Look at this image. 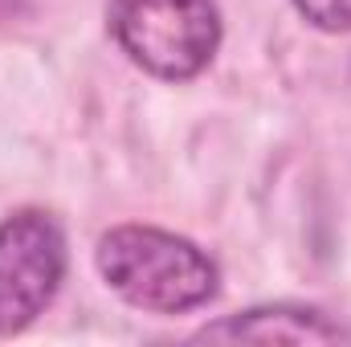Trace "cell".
<instances>
[{"label": "cell", "mask_w": 351, "mask_h": 347, "mask_svg": "<svg viewBox=\"0 0 351 347\" xmlns=\"http://www.w3.org/2000/svg\"><path fill=\"white\" fill-rule=\"evenodd\" d=\"M102 282L135 311L184 315L200 311L221 290V270L196 241L156 225H114L98 237Z\"/></svg>", "instance_id": "1"}, {"label": "cell", "mask_w": 351, "mask_h": 347, "mask_svg": "<svg viewBox=\"0 0 351 347\" xmlns=\"http://www.w3.org/2000/svg\"><path fill=\"white\" fill-rule=\"evenodd\" d=\"M110 37L119 49L160 82H188L221 49L217 0H114Z\"/></svg>", "instance_id": "2"}, {"label": "cell", "mask_w": 351, "mask_h": 347, "mask_svg": "<svg viewBox=\"0 0 351 347\" xmlns=\"http://www.w3.org/2000/svg\"><path fill=\"white\" fill-rule=\"evenodd\" d=\"M66 282V229L45 208H16L0 221V335H21Z\"/></svg>", "instance_id": "3"}, {"label": "cell", "mask_w": 351, "mask_h": 347, "mask_svg": "<svg viewBox=\"0 0 351 347\" xmlns=\"http://www.w3.org/2000/svg\"><path fill=\"white\" fill-rule=\"evenodd\" d=\"M196 339H258V344H339L351 339L348 327L331 323L323 311L315 307H290V302H278V307H254V311H241L233 319H221L204 331H196Z\"/></svg>", "instance_id": "4"}, {"label": "cell", "mask_w": 351, "mask_h": 347, "mask_svg": "<svg viewBox=\"0 0 351 347\" xmlns=\"http://www.w3.org/2000/svg\"><path fill=\"white\" fill-rule=\"evenodd\" d=\"M298 16L323 33H348L351 29V0H290Z\"/></svg>", "instance_id": "5"}]
</instances>
